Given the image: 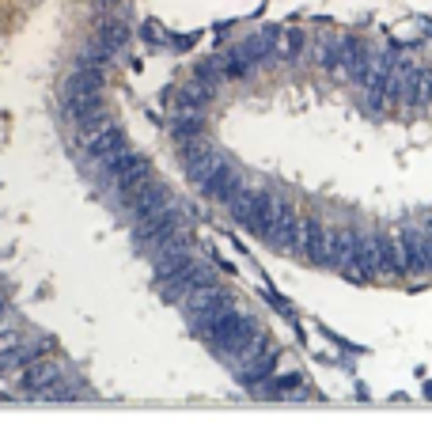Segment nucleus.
<instances>
[{"label":"nucleus","instance_id":"nucleus-1","mask_svg":"<svg viewBox=\"0 0 432 436\" xmlns=\"http://www.w3.org/2000/svg\"><path fill=\"white\" fill-rule=\"evenodd\" d=\"M175 231H182V212H178V205L171 201V205H159L152 212H144L140 220H133V231H129V236H133L137 254L148 258V254H156Z\"/></svg>","mask_w":432,"mask_h":436},{"label":"nucleus","instance_id":"nucleus-2","mask_svg":"<svg viewBox=\"0 0 432 436\" xmlns=\"http://www.w3.org/2000/svg\"><path fill=\"white\" fill-rule=\"evenodd\" d=\"M216 281H220V277H216V266L190 258V262H182L171 277H163V281H159V300H163V304H182V296L190 292V289L216 285Z\"/></svg>","mask_w":432,"mask_h":436},{"label":"nucleus","instance_id":"nucleus-3","mask_svg":"<svg viewBox=\"0 0 432 436\" xmlns=\"http://www.w3.org/2000/svg\"><path fill=\"white\" fill-rule=\"evenodd\" d=\"M296 231V209L292 201L281 190H269V205H266V220H262V239H266L274 250H288Z\"/></svg>","mask_w":432,"mask_h":436},{"label":"nucleus","instance_id":"nucleus-4","mask_svg":"<svg viewBox=\"0 0 432 436\" xmlns=\"http://www.w3.org/2000/svg\"><path fill=\"white\" fill-rule=\"evenodd\" d=\"M356 262H360V270L372 277H391L398 273V262H394V247L387 236H379V231H368V236H356Z\"/></svg>","mask_w":432,"mask_h":436},{"label":"nucleus","instance_id":"nucleus-5","mask_svg":"<svg viewBox=\"0 0 432 436\" xmlns=\"http://www.w3.org/2000/svg\"><path fill=\"white\" fill-rule=\"evenodd\" d=\"M266 205H269V190H262V186H243L236 198L228 201V212H231V220L243 228V231H250V236H262V220H266Z\"/></svg>","mask_w":432,"mask_h":436},{"label":"nucleus","instance_id":"nucleus-6","mask_svg":"<svg viewBox=\"0 0 432 436\" xmlns=\"http://www.w3.org/2000/svg\"><path fill=\"white\" fill-rule=\"evenodd\" d=\"M323 243H326L323 220H318L315 212H296V231H292V243H288V250L299 254L304 262L318 266V258H323Z\"/></svg>","mask_w":432,"mask_h":436},{"label":"nucleus","instance_id":"nucleus-7","mask_svg":"<svg viewBox=\"0 0 432 436\" xmlns=\"http://www.w3.org/2000/svg\"><path fill=\"white\" fill-rule=\"evenodd\" d=\"M247 182H250V179H247V171H243L236 160H224V163L209 175V179H205L201 186H197V190H201L209 201H216V205H228V201L236 198V193L247 186Z\"/></svg>","mask_w":432,"mask_h":436},{"label":"nucleus","instance_id":"nucleus-8","mask_svg":"<svg viewBox=\"0 0 432 436\" xmlns=\"http://www.w3.org/2000/svg\"><path fill=\"white\" fill-rule=\"evenodd\" d=\"M148 179H152V160L137 152L133 160H129V163L114 175V179L107 182V186H110V198H114V205H126V201L137 193L140 182H148Z\"/></svg>","mask_w":432,"mask_h":436},{"label":"nucleus","instance_id":"nucleus-9","mask_svg":"<svg viewBox=\"0 0 432 436\" xmlns=\"http://www.w3.org/2000/svg\"><path fill=\"white\" fill-rule=\"evenodd\" d=\"M148 258H152L156 281H163V277H171L182 262H190V258H194V239L186 236V231H175V236L167 239V243L159 247L156 254H148Z\"/></svg>","mask_w":432,"mask_h":436},{"label":"nucleus","instance_id":"nucleus-10","mask_svg":"<svg viewBox=\"0 0 432 436\" xmlns=\"http://www.w3.org/2000/svg\"><path fill=\"white\" fill-rule=\"evenodd\" d=\"M171 201H175V198H171V186H167V182H159L156 175H152L148 182H140L137 193H133V198H129L121 209H126L129 220H140L144 212H152V209H159V205H171Z\"/></svg>","mask_w":432,"mask_h":436},{"label":"nucleus","instance_id":"nucleus-11","mask_svg":"<svg viewBox=\"0 0 432 436\" xmlns=\"http://www.w3.org/2000/svg\"><path fill=\"white\" fill-rule=\"evenodd\" d=\"M391 247H394L398 273H428L425 270V250H421V231L417 228H402L398 236L391 239Z\"/></svg>","mask_w":432,"mask_h":436},{"label":"nucleus","instance_id":"nucleus-12","mask_svg":"<svg viewBox=\"0 0 432 436\" xmlns=\"http://www.w3.org/2000/svg\"><path fill=\"white\" fill-rule=\"evenodd\" d=\"M129 39H133V27H129L126 15H99L95 42L102 46V50H110V53L118 57V53L129 46Z\"/></svg>","mask_w":432,"mask_h":436},{"label":"nucleus","instance_id":"nucleus-13","mask_svg":"<svg viewBox=\"0 0 432 436\" xmlns=\"http://www.w3.org/2000/svg\"><path fill=\"white\" fill-rule=\"evenodd\" d=\"M356 254V231L349 228H337V231H326V243H323V258H318V266H330V270H337V266L345 262V258Z\"/></svg>","mask_w":432,"mask_h":436},{"label":"nucleus","instance_id":"nucleus-14","mask_svg":"<svg viewBox=\"0 0 432 436\" xmlns=\"http://www.w3.org/2000/svg\"><path fill=\"white\" fill-rule=\"evenodd\" d=\"M65 376V368L58 365V360H46V357H39V360H31L27 365V372H23V391H31V395H42L46 387H53L58 379Z\"/></svg>","mask_w":432,"mask_h":436},{"label":"nucleus","instance_id":"nucleus-15","mask_svg":"<svg viewBox=\"0 0 432 436\" xmlns=\"http://www.w3.org/2000/svg\"><path fill=\"white\" fill-rule=\"evenodd\" d=\"M121 144H129V137H126V129H121L118 122H110L107 129H99L95 137H88V141H83V152H88V167L99 163L102 156H110V152H114V148H121Z\"/></svg>","mask_w":432,"mask_h":436},{"label":"nucleus","instance_id":"nucleus-16","mask_svg":"<svg viewBox=\"0 0 432 436\" xmlns=\"http://www.w3.org/2000/svg\"><path fill=\"white\" fill-rule=\"evenodd\" d=\"M277 34H281V27H262L258 34H250L243 46H236V53L247 64H262L266 57H274V46H277Z\"/></svg>","mask_w":432,"mask_h":436},{"label":"nucleus","instance_id":"nucleus-17","mask_svg":"<svg viewBox=\"0 0 432 436\" xmlns=\"http://www.w3.org/2000/svg\"><path fill=\"white\" fill-rule=\"evenodd\" d=\"M274 365H277V349H266V353H258L255 360H243V365H236V379L243 387H255L262 383V379L274 376Z\"/></svg>","mask_w":432,"mask_h":436},{"label":"nucleus","instance_id":"nucleus-18","mask_svg":"<svg viewBox=\"0 0 432 436\" xmlns=\"http://www.w3.org/2000/svg\"><path fill=\"white\" fill-rule=\"evenodd\" d=\"M224 160H231V156L224 152V148L209 144L201 156H197V160H190V163H186V182H190V186H201V182L209 179V175H212V171H216V167H220Z\"/></svg>","mask_w":432,"mask_h":436},{"label":"nucleus","instance_id":"nucleus-19","mask_svg":"<svg viewBox=\"0 0 432 436\" xmlns=\"http://www.w3.org/2000/svg\"><path fill=\"white\" fill-rule=\"evenodd\" d=\"M61 110L69 122H80V118L102 110V91H69V95H61Z\"/></svg>","mask_w":432,"mask_h":436},{"label":"nucleus","instance_id":"nucleus-20","mask_svg":"<svg viewBox=\"0 0 432 436\" xmlns=\"http://www.w3.org/2000/svg\"><path fill=\"white\" fill-rule=\"evenodd\" d=\"M220 300H228V289H224L220 281L201 285V289H190L182 296V311H186V319H194V315H201L205 308H212V304H220Z\"/></svg>","mask_w":432,"mask_h":436},{"label":"nucleus","instance_id":"nucleus-21","mask_svg":"<svg viewBox=\"0 0 432 436\" xmlns=\"http://www.w3.org/2000/svg\"><path fill=\"white\" fill-rule=\"evenodd\" d=\"M212 99H216L212 91H205L197 80H190V83H182V88H175V99H171V103H175L178 110H205Z\"/></svg>","mask_w":432,"mask_h":436},{"label":"nucleus","instance_id":"nucleus-22","mask_svg":"<svg viewBox=\"0 0 432 436\" xmlns=\"http://www.w3.org/2000/svg\"><path fill=\"white\" fill-rule=\"evenodd\" d=\"M212 64H216V72H220V80H247L250 72H255V64L243 61L239 53H236V46H231L228 53H216Z\"/></svg>","mask_w":432,"mask_h":436},{"label":"nucleus","instance_id":"nucleus-23","mask_svg":"<svg viewBox=\"0 0 432 436\" xmlns=\"http://www.w3.org/2000/svg\"><path fill=\"white\" fill-rule=\"evenodd\" d=\"M304 46H307V34L304 31H281L277 34V46H274V57L277 61H285V64H292V61H299V53H304Z\"/></svg>","mask_w":432,"mask_h":436},{"label":"nucleus","instance_id":"nucleus-24","mask_svg":"<svg viewBox=\"0 0 432 436\" xmlns=\"http://www.w3.org/2000/svg\"><path fill=\"white\" fill-rule=\"evenodd\" d=\"M197 133H205V110H178V118L171 122L175 144L186 141V137H197Z\"/></svg>","mask_w":432,"mask_h":436},{"label":"nucleus","instance_id":"nucleus-25","mask_svg":"<svg viewBox=\"0 0 432 436\" xmlns=\"http://www.w3.org/2000/svg\"><path fill=\"white\" fill-rule=\"evenodd\" d=\"M110 122H114V118H110V114H107V107H102V110H95V114H88V118H80V122H72V125H76L80 141H88V137H95L99 129H107Z\"/></svg>","mask_w":432,"mask_h":436},{"label":"nucleus","instance_id":"nucleus-26","mask_svg":"<svg viewBox=\"0 0 432 436\" xmlns=\"http://www.w3.org/2000/svg\"><path fill=\"white\" fill-rule=\"evenodd\" d=\"M194 80L201 83L205 91H212V95H216V91H220V83H224L212 61H197V64H194Z\"/></svg>","mask_w":432,"mask_h":436},{"label":"nucleus","instance_id":"nucleus-27","mask_svg":"<svg viewBox=\"0 0 432 436\" xmlns=\"http://www.w3.org/2000/svg\"><path fill=\"white\" fill-rule=\"evenodd\" d=\"M178 148V163H190V160H197V156L205 152V148H209V141H205V133H197V137H186V141H178L175 144Z\"/></svg>","mask_w":432,"mask_h":436},{"label":"nucleus","instance_id":"nucleus-28","mask_svg":"<svg viewBox=\"0 0 432 436\" xmlns=\"http://www.w3.org/2000/svg\"><path fill=\"white\" fill-rule=\"evenodd\" d=\"M137 34H140V39H144L148 46H167V39H171V34L163 31V23H159V20H144V23L137 27Z\"/></svg>","mask_w":432,"mask_h":436},{"label":"nucleus","instance_id":"nucleus-29","mask_svg":"<svg viewBox=\"0 0 432 436\" xmlns=\"http://www.w3.org/2000/svg\"><path fill=\"white\" fill-rule=\"evenodd\" d=\"M80 57H83V61H91V64H99V69H110L114 53H110V50H102V46H99L95 39H91L88 46H83V53H80Z\"/></svg>","mask_w":432,"mask_h":436},{"label":"nucleus","instance_id":"nucleus-30","mask_svg":"<svg viewBox=\"0 0 432 436\" xmlns=\"http://www.w3.org/2000/svg\"><path fill=\"white\" fill-rule=\"evenodd\" d=\"M197 39H201V31H186V34H175V39H167L163 50H171V53H186V50H194Z\"/></svg>","mask_w":432,"mask_h":436},{"label":"nucleus","instance_id":"nucleus-31","mask_svg":"<svg viewBox=\"0 0 432 436\" xmlns=\"http://www.w3.org/2000/svg\"><path fill=\"white\" fill-rule=\"evenodd\" d=\"M311 53H315V61L323 64V69H334V42L330 39H315Z\"/></svg>","mask_w":432,"mask_h":436},{"label":"nucleus","instance_id":"nucleus-32","mask_svg":"<svg viewBox=\"0 0 432 436\" xmlns=\"http://www.w3.org/2000/svg\"><path fill=\"white\" fill-rule=\"evenodd\" d=\"M337 270H342V277H345V281H353V285H364V281H368V273L360 270V262H356V254H353V258H345V262L337 266Z\"/></svg>","mask_w":432,"mask_h":436},{"label":"nucleus","instance_id":"nucleus-33","mask_svg":"<svg viewBox=\"0 0 432 436\" xmlns=\"http://www.w3.org/2000/svg\"><path fill=\"white\" fill-rule=\"evenodd\" d=\"M262 300L266 304H274V311H281V315H288V319H292V300H285V296H281L277 289H262Z\"/></svg>","mask_w":432,"mask_h":436},{"label":"nucleus","instance_id":"nucleus-34","mask_svg":"<svg viewBox=\"0 0 432 436\" xmlns=\"http://www.w3.org/2000/svg\"><path fill=\"white\" fill-rule=\"evenodd\" d=\"M20 341H23V334L15 327H0V357L12 353V349H20Z\"/></svg>","mask_w":432,"mask_h":436},{"label":"nucleus","instance_id":"nucleus-35","mask_svg":"<svg viewBox=\"0 0 432 436\" xmlns=\"http://www.w3.org/2000/svg\"><path fill=\"white\" fill-rule=\"evenodd\" d=\"M421 250H425V270L432 273V224L421 231Z\"/></svg>","mask_w":432,"mask_h":436},{"label":"nucleus","instance_id":"nucleus-36","mask_svg":"<svg viewBox=\"0 0 432 436\" xmlns=\"http://www.w3.org/2000/svg\"><path fill=\"white\" fill-rule=\"evenodd\" d=\"M216 270L228 273V277H236V262H228V258H216Z\"/></svg>","mask_w":432,"mask_h":436},{"label":"nucleus","instance_id":"nucleus-37","mask_svg":"<svg viewBox=\"0 0 432 436\" xmlns=\"http://www.w3.org/2000/svg\"><path fill=\"white\" fill-rule=\"evenodd\" d=\"M171 99H175V88H171V83H167V88H159V103H171Z\"/></svg>","mask_w":432,"mask_h":436},{"label":"nucleus","instance_id":"nucleus-38","mask_svg":"<svg viewBox=\"0 0 432 436\" xmlns=\"http://www.w3.org/2000/svg\"><path fill=\"white\" fill-rule=\"evenodd\" d=\"M114 4H121V0H95V8L102 12V8H114Z\"/></svg>","mask_w":432,"mask_h":436},{"label":"nucleus","instance_id":"nucleus-39","mask_svg":"<svg viewBox=\"0 0 432 436\" xmlns=\"http://www.w3.org/2000/svg\"><path fill=\"white\" fill-rule=\"evenodd\" d=\"M421 391H425V398H432V379H425V387H421Z\"/></svg>","mask_w":432,"mask_h":436},{"label":"nucleus","instance_id":"nucleus-40","mask_svg":"<svg viewBox=\"0 0 432 436\" xmlns=\"http://www.w3.org/2000/svg\"><path fill=\"white\" fill-rule=\"evenodd\" d=\"M4 311H8V308H4V300H0V322H4Z\"/></svg>","mask_w":432,"mask_h":436},{"label":"nucleus","instance_id":"nucleus-41","mask_svg":"<svg viewBox=\"0 0 432 436\" xmlns=\"http://www.w3.org/2000/svg\"><path fill=\"white\" fill-rule=\"evenodd\" d=\"M428 103H432V76H428Z\"/></svg>","mask_w":432,"mask_h":436}]
</instances>
